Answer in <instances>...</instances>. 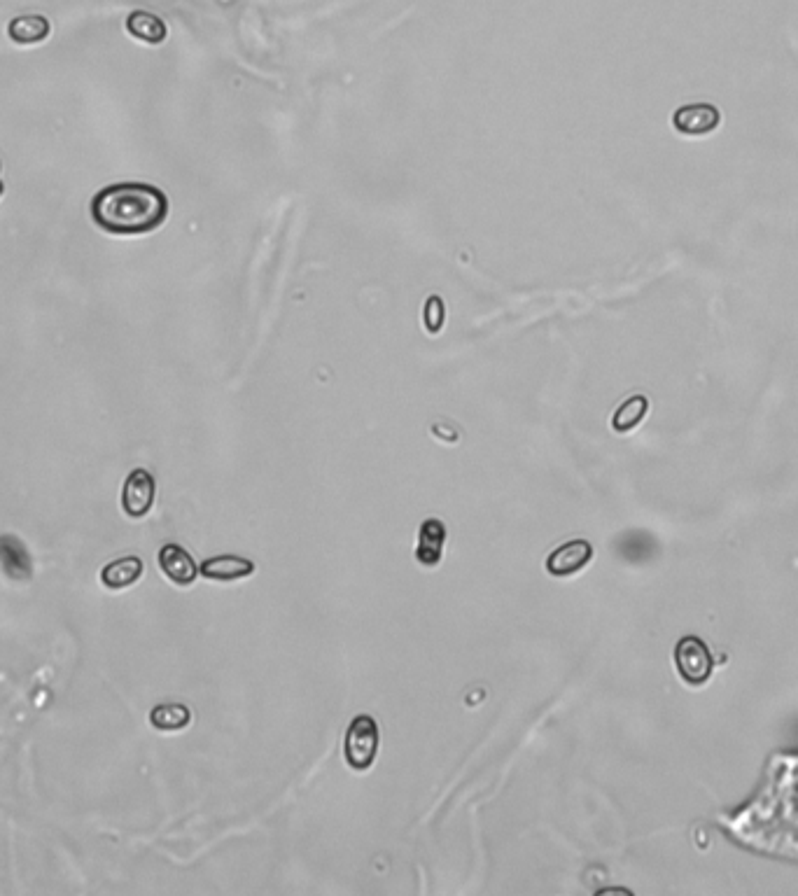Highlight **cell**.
Listing matches in <instances>:
<instances>
[{
  "label": "cell",
  "instance_id": "1",
  "mask_svg": "<svg viewBox=\"0 0 798 896\" xmlns=\"http://www.w3.org/2000/svg\"><path fill=\"white\" fill-rule=\"evenodd\" d=\"M721 824L749 850L798 861V752L773 756L756 796Z\"/></svg>",
  "mask_w": 798,
  "mask_h": 896
},
{
  "label": "cell",
  "instance_id": "2",
  "mask_svg": "<svg viewBox=\"0 0 798 896\" xmlns=\"http://www.w3.org/2000/svg\"><path fill=\"white\" fill-rule=\"evenodd\" d=\"M91 220L115 236H140L159 229L168 217V196L147 182H117L91 199Z\"/></svg>",
  "mask_w": 798,
  "mask_h": 896
},
{
  "label": "cell",
  "instance_id": "3",
  "mask_svg": "<svg viewBox=\"0 0 798 896\" xmlns=\"http://www.w3.org/2000/svg\"><path fill=\"white\" fill-rule=\"evenodd\" d=\"M381 749V728L369 714H357L346 728L343 738V759L355 773H367L374 766Z\"/></svg>",
  "mask_w": 798,
  "mask_h": 896
},
{
  "label": "cell",
  "instance_id": "4",
  "mask_svg": "<svg viewBox=\"0 0 798 896\" xmlns=\"http://www.w3.org/2000/svg\"><path fill=\"white\" fill-rule=\"evenodd\" d=\"M675 665L686 684H703L712 675V656L707 644L696 635H686L675 647Z\"/></svg>",
  "mask_w": 798,
  "mask_h": 896
},
{
  "label": "cell",
  "instance_id": "5",
  "mask_svg": "<svg viewBox=\"0 0 798 896\" xmlns=\"http://www.w3.org/2000/svg\"><path fill=\"white\" fill-rule=\"evenodd\" d=\"M154 495H157V481L147 469L138 467L126 476L122 488V509L129 518H143L150 514Z\"/></svg>",
  "mask_w": 798,
  "mask_h": 896
},
{
  "label": "cell",
  "instance_id": "6",
  "mask_svg": "<svg viewBox=\"0 0 798 896\" xmlns=\"http://www.w3.org/2000/svg\"><path fill=\"white\" fill-rule=\"evenodd\" d=\"M593 560V544L586 539H572V542L560 544L556 551L546 558V572L556 579H570L574 574L584 570Z\"/></svg>",
  "mask_w": 798,
  "mask_h": 896
},
{
  "label": "cell",
  "instance_id": "7",
  "mask_svg": "<svg viewBox=\"0 0 798 896\" xmlns=\"http://www.w3.org/2000/svg\"><path fill=\"white\" fill-rule=\"evenodd\" d=\"M721 124V112L712 103H691L682 105L672 115V126L682 136H707L714 133Z\"/></svg>",
  "mask_w": 798,
  "mask_h": 896
},
{
  "label": "cell",
  "instance_id": "8",
  "mask_svg": "<svg viewBox=\"0 0 798 896\" xmlns=\"http://www.w3.org/2000/svg\"><path fill=\"white\" fill-rule=\"evenodd\" d=\"M159 567L166 574V579H171L175 586H189L196 581L199 574V565L194 563V558L189 556L187 549H182L180 544H164L159 549Z\"/></svg>",
  "mask_w": 798,
  "mask_h": 896
},
{
  "label": "cell",
  "instance_id": "9",
  "mask_svg": "<svg viewBox=\"0 0 798 896\" xmlns=\"http://www.w3.org/2000/svg\"><path fill=\"white\" fill-rule=\"evenodd\" d=\"M446 542V525L439 518H425L418 528L416 560L425 567H437L441 563Z\"/></svg>",
  "mask_w": 798,
  "mask_h": 896
},
{
  "label": "cell",
  "instance_id": "10",
  "mask_svg": "<svg viewBox=\"0 0 798 896\" xmlns=\"http://www.w3.org/2000/svg\"><path fill=\"white\" fill-rule=\"evenodd\" d=\"M0 567H3V572L14 581L31 579L33 560L19 537L14 535L0 537Z\"/></svg>",
  "mask_w": 798,
  "mask_h": 896
},
{
  "label": "cell",
  "instance_id": "11",
  "mask_svg": "<svg viewBox=\"0 0 798 896\" xmlns=\"http://www.w3.org/2000/svg\"><path fill=\"white\" fill-rule=\"evenodd\" d=\"M255 563L243 556H215L203 560L199 572L210 581H241L255 574Z\"/></svg>",
  "mask_w": 798,
  "mask_h": 896
},
{
  "label": "cell",
  "instance_id": "12",
  "mask_svg": "<svg viewBox=\"0 0 798 896\" xmlns=\"http://www.w3.org/2000/svg\"><path fill=\"white\" fill-rule=\"evenodd\" d=\"M143 560L138 556H122L117 560H110L108 565L101 570V581L105 588L110 591H122V588H129L136 584V581L143 577Z\"/></svg>",
  "mask_w": 798,
  "mask_h": 896
},
{
  "label": "cell",
  "instance_id": "13",
  "mask_svg": "<svg viewBox=\"0 0 798 896\" xmlns=\"http://www.w3.org/2000/svg\"><path fill=\"white\" fill-rule=\"evenodd\" d=\"M126 31H129L136 40L147 42V45H161L168 35L164 19H159L157 14L145 10H136L126 17Z\"/></svg>",
  "mask_w": 798,
  "mask_h": 896
},
{
  "label": "cell",
  "instance_id": "14",
  "mask_svg": "<svg viewBox=\"0 0 798 896\" xmlns=\"http://www.w3.org/2000/svg\"><path fill=\"white\" fill-rule=\"evenodd\" d=\"M49 31H52V26H49V21L42 17V14L17 17L10 21V26H7V35H10L14 42H19V45H35V42L47 40Z\"/></svg>",
  "mask_w": 798,
  "mask_h": 896
},
{
  "label": "cell",
  "instance_id": "15",
  "mask_svg": "<svg viewBox=\"0 0 798 896\" xmlns=\"http://www.w3.org/2000/svg\"><path fill=\"white\" fill-rule=\"evenodd\" d=\"M189 721H192V710L182 703H161L150 712V724L164 733L182 731L189 726Z\"/></svg>",
  "mask_w": 798,
  "mask_h": 896
},
{
  "label": "cell",
  "instance_id": "16",
  "mask_svg": "<svg viewBox=\"0 0 798 896\" xmlns=\"http://www.w3.org/2000/svg\"><path fill=\"white\" fill-rule=\"evenodd\" d=\"M647 411H649L647 397H644V395H633V397H628L626 402H623V404L619 406V409L614 411V416H612V427H614V432L623 434V432L635 430V427L640 425L642 420H644V416H647Z\"/></svg>",
  "mask_w": 798,
  "mask_h": 896
},
{
  "label": "cell",
  "instance_id": "17",
  "mask_svg": "<svg viewBox=\"0 0 798 896\" xmlns=\"http://www.w3.org/2000/svg\"><path fill=\"white\" fill-rule=\"evenodd\" d=\"M444 318H446V313H444V301H441V297L427 299L425 311H423V322H425L427 332L439 334L441 327H444Z\"/></svg>",
  "mask_w": 798,
  "mask_h": 896
},
{
  "label": "cell",
  "instance_id": "18",
  "mask_svg": "<svg viewBox=\"0 0 798 896\" xmlns=\"http://www.w3.org/2000/svg\"><path fill=\"white\" fill-rule=\"evenodd\" d=\"M3 192H5V185H3V180H0V196H3Z\"/></svg>",
  "mask_w": 798,
  "mask_h": 896
}]
</instances>
